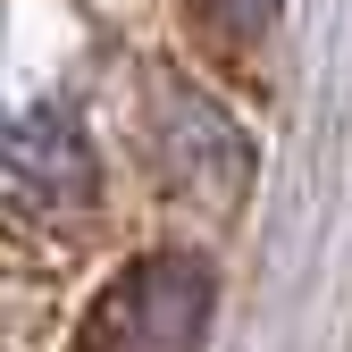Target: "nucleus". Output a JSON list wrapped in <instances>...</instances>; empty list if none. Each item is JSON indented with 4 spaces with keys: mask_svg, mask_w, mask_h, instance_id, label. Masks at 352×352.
<instances>
[{
    "mask_svg": "<svg viewBox=\"0 0 352 352\" xmlns=\"http://www.w3.org/2000/svg\"><path fill=\"white\" fill-rule=\"evenodd\" d=\"M277 9H285V0H185V17L210 42H260V34L277 25Z\"/></svg>",
    "mask_w": 352,
    "mask_h": 352,
    "instance_id": "3",
    "label": "nucleus"
},
{
    "mask_svg": "<svg viewBox=\"0 0 352 352\" xmlns=\"http://www.w3.org/2000/svg\"><path fill=\"white\" fill-rule=\"evenodd\" d=\"M93 210V143L76 101H34L0 126V227L59 235Z\"/></svg>",
    "mask_w": 352,
    "mask_h": 352,
    "instance_id": "2",
    "label": "nucleus"
},
{
    "mask_svg": "<svg viewBox=\"0 0 352 352\" xmlns=\"http://www.w3.org/2000/svg\"><path fill=\"white\" fill-rule=\"evenodd\" d=\"M210 302H218V277L201 252H143L135 269L109 277L76 352H201Z\"/></svg>",
    "mask_w": 352,
    "mask_h": 352,
    "instance_id": "1",
    "label": "nucleus"
}]
</instances>
